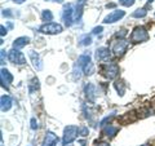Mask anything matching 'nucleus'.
Listing matches in <instances>:
<instances>
[{"instance_id":"1","label":"nucleus","mask_w":155,"mask_h":146,"mask_svg":"<svg viewBox=\"0 0 155 146\" xmlns=\"http://www.w3.org/2000/svg\"><path fill=\"white\" fill-rule=\"evenodd\" d=\"M147 39H149V34L146 31V28L142 26L134 27V30L130 34V41L132 43H142V41H146Z\"/></svg>"},{"instance_id":"2","label":"nucleus","mask_w":155,"mask_h":146,"mask_svg":"<svg viewBox=\"0 0 155 146\" xmlns=\"http://www.w3.org/2000/svg\"><path fill=\"white\" fill-rule=\"evenodd\" d=\"M78 133H79V128L78 127H75V125H67L65 128V132H64V138H62L64 145L71 144L72 141L76 138Z\"/></svg>"},{"instance_id":"3","label":"nucleus","mask_w":155,"mask_h":146,"mask_svg":"<svg viewBox=\"0 0 155 146\" xmlns=\"http://www.w3.org/2000/svg\"><path fill=\"white\" fill-rule=\"evenodd\" d=\"M39 30H40V32H43V34L54 35V34L62 32V26L60 25V23H56V22H48V23H44Z\"/></svg>"},{"instance_id":"4","label":"nucleus","mask_w":155,"mask_h":146,"mask_svg":"<svg viewBox=\"0 0 155 146\" xmlns=\"http://www.w3.org/2000/svg\"><path fill=\"white\" fill-rule=\"evenodd\" d=\"M62 19L65 21V23H66V26H67V27L71 26L72 21L75 19V11H74V7H72V4H66V5L64 7Z\"/></svg>"},{"instance_id":"5","label":"nucleus","mask_w":155,"mask_h":146,"mask_svg":"<svg viewBox=\"0 0 155 146\" xmlns=\"http://www.w3.org/2000/svg\"><path fill=\"white\" fill-rule=\"evenodd\" d=\"M102 74L107 78V79H114V78L118 76L119 74V67L116 64H109V65H106L104 69H102Z\"/></svg>"},{"instance_id":"6","label":"nucleus","mask_w":155,"mask_h":146,"mask_svg":"<svg viewBox=\"0 0 155 146\" xmlns=\"http://www.w3.org/2000/svg\"><path fill=\"white\" fill-rule=\"evenodd\" d=\"M9 61L13 62V64H17V65H23V64H26V58L25 56L22 55L21 52H18L17 49H13L9 52Z\"/></svg>"},{"instance_id":"7","label":"nucleus","mask_w":155,"mask_h":146,"mask_svg":"<svg viewBox=\"0 0 155 146\" xmlns=\"http://www.w3.org/2000/svg\"><path fill=\"white\" fill-rule=\"evenodd\" d=\"M125 16V12L122 11V9H119V11H114V12H111L109 16H106L105 19H104V22L105 23H114L116 21H119L120 18H123Z\"/></svg>"},{"instance_id":"8","label":"nucleus","mask_w":155,"mask_h":146,"mask_svg":"<svg viewBox=\"0 0 155 146\" xmlns=\"http://www.w3.org/2000/svg\"><path fill=\"white\" fill-rule=\"evenodd\" d=\"M127 47H128V43L123 40V39H120V40H118L114 44L113 47V52L115 53L116 56H122L125 53V51H127Z\"/></svg>"},{"instance_id":"9","label":"nucleus","mask_w":155,"mask_h":146,"mask_svg":"<svg viewBox=\"0 0 155 146\" xmlns=\"http://www.w3.org/2000/svg\"><path fill=\"white\" fill-rule=\"evenodd\" d=\"M110 57V49L109 48H105V47H101L96 51V60L97 61H106L107 58Z\"/></svg>"},{"instance_id":"10","label":"nucleus","mask_w":155,"mask_h":146,"mask_svg":"<svg viewBox=\"0 0 155 146\" xmlns=\"http://www.w3.org/2000/svg\"><path fill=\"white\" fill-rule=\"evenodd\" d=\"M58 142V137L52 133V132H48L45 138H44V142H43V146H56V144Z\"/></svg>"},{"instance_id":"11","label":"nucleus","mask_w":155,"mask_h":146,"mask_svg":"<svg viewBox=\"0 0 155 146\" xmlns=\"http://www.w3.org/2000/svg\"><path fill=\"white\" fill-rule=\"evenodd\" d=\"M28 43H30V38L21 36V38H18L13 41V48L14 49H21V48H23L26 44H28Z\"/></svg>"},{"instance_id":"12","label":"nucleus","mask_w":155,"mask_h":146,"mask_svg":"<svg viewBox=\"0 0 155 146\" xmlns=\"http://www.w3.org/2000/svg\"><path fill=\"white\" fill-rule=\"evenodd\" d=\"M28 56H30V58H31L34 67L38 69V70H40L41 69V62H40V57H39L38 53L35 51H30L28 52Z\"/></svg>"},{"instance_id":"13","label":"nucleus","mask_w":155,"mask_h":146,"mask_svg":"<svg viewBox=\"0 0 155 146\" xmlns=\"http://www.w3.org/2000/svg\"><path fill=\"white\" fill-rule=\"evenodd\" d=\"M0 76H2V83H3V87L4 85H8V84H11V83L13 81V76L12 74L9 72L7 69H2V74H0Z\"/></svg>"},{"instance_id":"14","label":"nucleus","mask_w":155,"mask_h":146,"mask_svg":"<svg viewBox=\"0 0 155 146\" xmlns=\"http://www.w3.org/2000/svg\"><path fill=\"white\" fill-rule=\"evenodd\" d=\"M12 108V98L9 96L2 97V111H8Z\"/></svg>"},{"instance_id":"15","label":"nucleus","mask_w":155,"mask_h":146,"mask_svg":"<svg viewBox=\"0 0 155 146\" xmlns=\"http://www.w3.org/2000/svg\"><path fill=\"white\" fill-rule=\"evenodd\" d=\"M119 128L118 127H114V125H107V127L104 128V134L109 136V137H114V136L118 133Z\"/></svg>"},{"instance_id":"16","label":"nucleus","mask_w":155,"mask_h":146,"mask_svg":"<svg viewBox=\"0 0 155 146\" xmlns=\"http://www.w3.org/2000/svg\"><path fill=\"white\" fill-rule=\"evenodd\" d=\"M78 44H79V45H89V44H92V36L88 35V34L80 36L79 38V43H78Z\"/></svg>"},{"instance_id":"17","label":"nucleus","mask_w":155,"mask_h":146,"mask_svg":"<svg viewBox=\"0 0 155 146\" xmlns=\"http://www.w3.org/2000/svg\"><path fill=\"white\" fill-rule=\"evenodd\" d=\"M85 93H87V97L91 100H94V93H96V91H94V85H92V84H88L85 87Z\"/></svg>"},{"instance_id":"18","label":"nucleus","mask_w":155,"mask_h":146,"mask_svg":"<svg viewBox=\"0 0 155 146\" xmlns=\"http://www.w3.org/2000/svg\"><path fill=\"white\" fill-rule=\"evenodd\" d=\"M146 14H147L146 9L141 8V9H137V11H134V12L132 13V17H134V18H143L145 16H146Z\"/></svg>"},{"instance_id":"19","label":"nucleus","mask_w":155,"mask_h":146,"mask_svg":"<svg viewBox=\"0 0 155 146\" xmlns=\"http://www.w3.org/2000/svg\"><path fill=\"white\" fill-rule=\"evenodd\" d=\"M83 72L85 75H92L94 72V66H93V64L89 61L88 64H87L85 66H84V69H83Z\"/></svg>"},{"instance_id":"20","label":"nucleus","mask_w":155,"mask_h":146,"mask_svg":"<svg viewBox=\"0 0 155 146\" xmlns=\"http://www.w3.org/2000/svg\"><path fill=\"white\" fill-rule=\"evenodd\" d=\"M115 89L118 91V93H119L120 96H123V95H124V92H125L124 83H123V81H116V83H115Z\"/></svg>"},{"instance_id":"21","label":"nucleus","mask_w":155,"mask_h":146,"mask_svg":"<svg viewBox=\"0 0 155 146\" xmlns=\"http://www.w3.org/2000/svg\"><path fill=\"white\" fill-rule=\"evenodd\" d=\"M41 18H43V21H45V22H47V21L51 22L52 19H53V13L47 9V11H44V12L41 13Z\"/></svg>"},{"instance_id":"22","label":"nucleus","mask_w":155,"mask_h":146,"mask_svg":"<svg viewBox=\"0 0 155 146\" xmlns=\"http://www.w3.org/2000/svg\"><path fill=\"white\" fill-rule=\"evenodd\" d=\"M120 4H123L124 7H130L134 4V0H120Z\"/></svg>"},{"instance_id":"23","label":"nucleus","mask_w":155,"mask_h":146,"mask_svg":"<svg viewBox=\"0 0 155 146\" xmlns=\"http://www.w3.org/2000/svg\"><path fill=\"white\" fill-rule=\"evenodd\" d=\"M125 35H127V30L125 28H122L120 32H116V38H119V39H123Z\"/></svg>"},{"instance_id":"24","label":"nucleus","mask_w":155,"mask_h":146,"mask_svg":"<svg viewBox=\"0 0 155 146\" xmlns=\"http://www.w3.org/2000/svg\"><path fill=\"white\" fill-rule=\"evenodd\" d=\"M79 132H80V136H87L89 131H88L87 127H81V128H79Z\"/></svg>"},{"instance_id":"25","label":"nucleus","mask_w":155,"mask_h":146,"mask_svg":"<svg viewBox=\"0 0 155 146\" xmlns=\"http://www.w3.org/2000/svg\"><path fill=\"white\" fill-rule=\"evenodd\" d=\"M3 16L4 17H12V12H11V9H4V12H3Z\"/></svg>"},{"instance_id":"26","label":"nucleus","mask_w":155,"mask_h":146,"mask_svg":"<svg viewBox=\"0 0 155 146\" xmlns=\"http://www.w3.org/2000/svg\"><path fill=\"white\" fill-rule=\"evenodd\" d=\"M31 128H32V129H36V128H38V121H36L35 118L31 119Z\"/></svg>"},{"instance_id":"27","label":"nucleus","mask_w":155,"mask_h":146,"mask_svg":"<svg viewBox=\"0 0 155 146\" xmlns=\"http://www.w3.org/2000/svg\"><path fill=\"white\" fill-rule=\"evenodd\" d=\"M101 31H102V27H96V28H93V34H100Z\"/></svg>"},{"instance_id":"28","label":"nucleus","mask_w":155,"mask_h":146,"mask_svg":"<svg viewBox=\"0 0 155 146\" xmlns=\"http://www.w3.org/2000/svg\"><path fill=\"white\" fill-rule=\"evenodd\" d=\"M0 30H2V32H0L2 34V36H4L7 34V28H4V26H0Z\"/></svg>"},{"instance_id":"29","label":"nucleus","mask_w":155,"mask_h":146,"mask_svg":"<svg viewBox=\"0 0 155 146\" xmlns=\"http://www.w3.org/2000/svg\"><path fill=\"white\" fill-rule=\"evenodd\" d=\"M115 4L114 3H110V4H106V8H114Z\"/></svg>"},{"instance_id":"30","label":"nucleus","mask_w":155,"mask_h":146,"mask_svg":"<svg viewBox=\"0 0 155 146\" xmlns=\"http://www.w3.org/2000/svg\"><path fill=\"white\" fill-rule=\"evenodd\" d=\"M14 3H17V4H22L23 2H25V0H13Z\"/></svg>"},{"instance_id":"31","label":"nucleus","mask_w":155,"mask_h":146,"mask_svg":"<svg viewBox=\"0 0 155 146\" xmlns=\"http://www.w3.org/2000/svg\"><path fill=\"white\" fill-rule=\"evenodd\" d=\"M4 52L5 51H2V64H4Z\"/></svg>"},{"instance_id":"32","label":"nucleus","mask_w":155,"mask_h":146,"mask_svg":"<svg viewBox=\"0 0 155 146\" xmlns=\"http://www.w3.org/2000/svg\"><path fill=\"white\" fill-rule=\"evenodd\" d=\"M98 146H109V145H107V144H105V142H102V144H100Z\"/></svg>"},{"instance_id":"33","label":"nucleus","mask_w":155,"mask_h":146,"mask_svg":"<svg viewBox=\"0 0 155 146\" xmlns=\"http://www.w3.org/2000/svg\"><path fill=\"white\" fill-rule=\"evenodd\" d=\"M154 2V0H149V3H153Z\"/></svg>"},{"instance_id":"34","label":"nucleus","mask_w":155,"mask_h":146,"mask_svg":"<svg viewBox=\"0 0 155 146\" xmlns=\"http://www.w3.org/2000/svg\"><path fill=\"white\" fill-rule=\"evenodd\" d=\"M64 146H71V145H70V144H67V145H64Z\"/></svg>"},{"instance_id":"35","label":"nucleus","mask_w":155,"mask_h":146,"mask_svg":"<svg viewBox=\"0 0 155 146\" xmlns=\"http://www.w3.org/2000/svg\"><path fill=\"white\" fill-rule=\"evenodd\" d=\"M142 146H147V145H142Z\"/></svg>"},{"instance_id":"36","label":"nucleus","mask_w":155,"mask_h":146,"mask_svg":"<svg viewBox=\"0 0 155 146\" xmlns=\"http://www.w3.org/2000/svg\"><path fill=\"white\" fill-rule=\"evenodd\" d=\"M154 16H155V14H154Z\"/></svg>"}]
</instances>
